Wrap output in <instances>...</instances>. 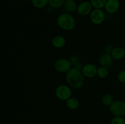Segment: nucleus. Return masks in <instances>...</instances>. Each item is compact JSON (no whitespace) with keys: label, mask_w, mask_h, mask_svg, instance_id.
<instances>
[{"label":"nucleus","mask_w":125,"mask_h":124,"mask_svg":"<svg viewBox=\"0 0 125 124\" xmlns=\"http://www.w3.org/2000/svg\"><path fill=\"white\" fill-rule=\"evenodd\" d=\"M57 24L61 29L65 31L73 30L76 26V19L72 15L68 13H63L57 18Z\"/></svg>","instance_id":"f03ea898"},{"label":"nucleus","mask_w":125,"mask_h":124,"mask_svg":"<svg viewBox=\"0 0 125 124\" xmlns=\"http://www.w3.org/2000/svg\"><path fill=\"white\" fill-rule=\"evenodd\" d=\"M97 75L101 79H106L109 75L108 68L100 66L97 69Z\"/></svg>","instance_id":"6ab92c4d"},{"label":"nucleus","mask_w":125,"mask_h":124,"mask_svg":"<svg viewBox=\"0 0 125 124\" xmlns=\"http://www.w3.org/2000/svg\"><path fill=\"white\" fill-rule=\"evenodd\" d=\"M113 63L114 58H112L111 53L105 52L99 58V63L101 66L109 68L113 64Z\"/></svg>","instance_id":"9d476101"},{"label":"nucleus","mask_w":125,"mask_h":124,"mask_svg":"<svg viewBox=\"0 0 125 124\" xmlns=\"http://www.w3.org/2000/svg\"><path fill=\"white\" fill-rule=\"evenodd\" d=\"M93 6L90 2L89 1H83L79 4L77 8V12L78 14L83 17L90 15L92 11Z\"/></svg>","instance_id":"6e6552de"},{"label":"nucleus","mask_w":125,"mask_h":124,"mask_svg":"<svg viewBox=\"0 0 125 124\" xmlns=\"http://www.w3.org/2000/svg\"><path fill=\"white\" fill-rule=\"evenodd\" d=\"M49 0H31L33 6L37 9H42L48 4Z\"/></svg>","instance_id":"f3484780"},{"label":"nucleus","mask_w":125,"mask_h":124,"mask_svg":"<svg viewBox=\"0 0 125 124\" xmlns=\"http://www.w3.org/2000/svg\"><path fill=\"white\" fill-rule=\"evenodd\" d=\"M106 15L102 9H94L90 14V19L92 23L95 25H100L104 21Z\"/></svg>","instance_id":"423d86ee"},{"label":"nucleus","mask_w":125,"mask_h":124,"mask_svg":"<svg viewBox=\"0 0 125 124\" xmlns=\"http://www.w3.org/2000/svg\"><path fill=\"white\" fill-rule=\"evenodd\" d=\"M114 60H120L125 57V50L122 47H114L113 51L111 53Z\"/></svg>","instance_id":"f8f14e48"},{"label":"nucleus","mask_w":125,"mask_h":124,"mask_svg":"<svg viewBox=\"0 0 125 124\" xmlns=\"http://www.w3.org/2000/svg\"><path fill=\"white\" fill-rule=\"evenodd\" d=\"M97 67L92 63H87L83 66L81 71L85 78L92 79L97 75Z\"/></svg>","instance_id":"0eeeda50"},{"label":"nucleus","mask_w":125,"mask_h":124,"mask_svg":"<svg viewBox=\"0 0 125 124\" xmlns=\"http://www.w3.org/2000/svg\"><path fill=\"white\" fill-rule=\"evenodd\" d=\"M66 105L71 110H75L79 107V102L76 98L72 97L66 100Z\"/></svg>","instance_id":"4468645a"},{"label":"nucleus","mask_w":125,"mask_h":124,"mask_svg":"<svg viewBox=\"0 0 125 124\" xmlns=\"http://www.w3.org/2000/svg\"><path fill=\"white\" fill-rule=\"evenodd\" d=\"M114 46L111 43H107L104 46V51L106 53H111L112 52V51H113L114 49Z\"/></svg>","instance_id":"5701e85b"},{"label":"nucleus","mask_w":125,"mask_h":124,"mask_svg":"<svg viewBox=\"0 0 125 124\" xmlns=\"http://www.w3.org/2000/svg\"><path fill=\"white\" fill-rule=\"evenodd\" d=\"M65 1V0H49L48 4L52 8L59 9L64 6Z\"/></svg>","instance_id":"a211bd4d"},{"label":"nucleus","mask_w":125,"mask_h":124,"mask_svg":"<svg viewBox=\"0 0 125 124\" xmlns=\"http://www.w3.org/2000/svg\"><path fill=\"white\" fill-rule=\"evenodd\" d=\"M83 66L84 65L83 64V63H82L81 62H78L76 64L75 66H74V68H76V69H79V70L81 71L82 69H83Z\"/></svg>","instance_id":"b1692460"},{"label":"nucleus","mask_w":125,"mask_h":124,"mask_svg":"<svg viewBox=\"0 0 125 124\" xmlns=\"http://www.w3.org/2000/svg\"><path fill=\"white\" fill-rule=\"evenodd\" d=\"M78 6L74 0H65L63 6L67 12L72 13L77 10Z\"/></svg>","instance_id":"ddd939ff"},{"label":"nucleus","mask_w":125,"mask_h":124,"mask_svg":"<svg viewBox=\"0 0 125 124\" xmlns=\"http://www.w3.org/2000/svg\"><path fill=\"white\" fill-rule=\"evenodd\" d=\"M101 101L103 105L109 107V106L112 104V102L114 100L113 97H112V95L110 94L106 93L102 96Z\"/></svg>","instance_id":"2eb2a0df"},{"label":"nucleus","mask_w":125,"mask_h":124,"mask_svg":"<svg viewBox=\"0 0 125 124\" xmlns=\"http://www.w3.org/2000/svg\"><path fill=\"white\" fill-rule=\"evenodd\" d=\"M69 60H70V62L71 64H72V66L74 67L75 66L76 64L78 62H80V58H79V57H78L77 55L73 54L71 55Z\"/></svg>","instance_id":"412c9836"},{"label":"nucleus","mask_w":125,"mask_h":124,"mask_svg":"<svg viewBox=\"0 0 125 124\" xmlns=\"http://www.w3.org/2000/svg\"><path fill=\"white\" fill-rule=\"evenodd\" d=\"M72 88L68 85H60L55 90V96L60 100L66 101L72 97Z\"/></svg>","instance_id":"7ed1b4c3"},{"label":"nucleus","mask_w":125,"mask_h":124,"mask_svg":"<svg viewBox=\"0 0 125 124\" xmlns=\"http://www.w3.org/2000/svg\"><path fill=\"white\" fill-rule=\"evenodd\" d=\"M51 44L55 48L61 49L65 45L66 40L62 35H57L52 38Z\"/></svg>","instance_id":"9b49d317"},{"label":"nucleus","mask_w":125,"mask_h":124,"mask_svg":"<svg viewBox=\"0 0 125 124\" xmlns=\"http://www.w3.org/2000/svg\"><path fill=\"white\" fill-rule=\"evenodd\" d=\"M120 2L118 0H107L104 9L106 12L110 14L116 13L119 10Z\"/></svg>","instance_id":"1a4fd4ad"},{"label":"nucleus","mask_w":125,"mask_h":124,"mask_svg":"<svg viewBox=\"0 0 125 124\" xmlns=\"http://www.w3.org/2000/svg\"><path fill=\"white\" fill-rule=\"evenodd\" d=\"M109 111L114 116L124 117L125 115V102L114 100L109 106Z\"/></svg>","instance_id":"20e7f679"},{"label":"nucleus","mask_w":125,"mask_h":124,"mask_svg":"<svg viewBox=\"0 0 125 124\" xmlns=\"http://www.w3.org/2000/svg\"><path fill=\"white\" fill-rule=\"evenodd\" d=\"M117 79L119 82L125 84V69L120 71L118 72L117 75Z\"/></svg>","instance_id":"4be33fe9"},{"label":"nucleus","mask_w":125,"mask_h":124,"mask_svg":"<svg viewBox=\"0 0 125 124\" xmlns=\"http://www.w3.org/2000/svg\"><path fill=\"white\" fill-rule=\"evenodd\" d=\"M111 124H125V119L123 117L114 116L111 119Z\"/></svg>","instance_id":"aec40b11"},{"label":"nucleus","mask_w":125,"mask_h":124,"mask_svg":"<svg viewBox=\"0 0 125 124\" xmlns=\"http://www.w3.org/2000/svg\"><path fill=\"white\" fill-rule=\"evenodd\" d=\"M90 2L94 9H102L104 7L107 0H90Z\"/></svg>","instance_id":"dca6fc26"},{"label":"nucleus","mask_w":125,"mask_h":124,"mask_svg":"<svg viewBox=\"0 0 125 124\" xmlns=\"http://www.w3.org/2000/svg\"><path fill=\"white\" fill-rule=\"evenodd\" d=\"M54 67L58 72L66 74L72 69V65L68 59L65 58H60L54 62Z\"/></svg>","instance_id":"39448f33"},{"label":"nucleus","mask_w":125,"mask_h":124,"mask_svg":"<svg viewBox=\"0 0 125 124\" xmlns=\"http://www.w3.org/2000/svg\"><path fill=\"white\" fill-rule=\"evenodd\" d=\"M85 78L81 71L74 67L72 68L69 71L66 73L65 75L67 85L74 89H80L84 86Z\"/></svg>","instance_id":"f257e3e1"}]
</instances>
